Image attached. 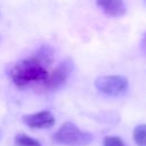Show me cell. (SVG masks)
Instances as JSON below:
<instances>
[{
    "mask_svg": "<svg viewBox=\"0 0 146 146\" xmlns=\"http://www.w3.org/2000/svg\"><path fill=\"white\" fill-rule=\"evenodd\" d=\"M0 42H1V35H0Z\"/></svg>",
    "mask_w": 146,
    "mask_h": 146,
    "instance_id": "12",
    "label": "cell"
},
{
    "mask_svg": "<svg viewBox=\"0 0 146 146\" xmlns=\"http://www.w3.org/2000/svg\"><path fill=\"white\" fill-rule=\"evenodd\" d=\"M52 140L65 146H86L91 143L92 136L87 131L80 130L74 123L65 122L54 133Z\"/></svg>",
    "mask_w": 146,
    "mask_h": 146,
    "instance_id": "2",
    "label": "cell"
},
{
    "mask_svg": "<svg viewBox=\"0 0 146 146\" xmlns=\"http://www.w3.org/2000/svg\"><path fill=\"white\" fill-rule=\"evenodd\" d=\"M95 87L102 94L117 97L125 94L128 89V80L122 75H103L96 79Z\"/></svg>",
    "mask_w": 146,
    "mask_h": 146,
    "instance_id": "4",
    "label": "cell"
},
{
    "mask_svg": "<svg viewBox=\"0 0 146 146\" xmlns=\"http://www.w3.org/2000/svg\"><path fill=\"white\" fill-rule=\"evenodd\" d=\"M1 135H2V132H1V130H0V139H1Z\"/></svg>",
    "mask_w": 146,
    "mask_h": 146,
    "instance_id": "11",
    "label": "cell"
},
{
    "mask_svg": "<svg viewBox=\"0 0 146 146\" xmlns=\"http://www.w3.org/2000/svg\"><path fill=\"white\" fill-rule=\"evenodd\" d=\"M96 2L97 6L111 17H121L127 11L123 0H96Z\"/></svg>",
    "mask_w": 146,
    "mask_h": 146,
    "instance_id": "6",
    "label": "cell"
},
{
    "mask_svg": "<svg viewBox=\"0 0 146 146\" xmlns=\"http://www.w3.org/2000/svg\"><path fill=\"white\" fill-rule=\"evenodd\" d=\"M48 73V66L33 54L25 59L16 62L8 71L11 81L21 88L31 83H42L47 79Z\"/></svg>",
    "mask_w": 146,
    "mask_h": 146,
    "instance_id": "1",
    "label": "cell"
},
{
    "mask_svg": "<svg viewBox=\"0 0 146 146\" xmlns=\"http://www.w3.org/2000/svg\"><path fill=\"white\" fill-rule=\"evenodd\" d=\"M103 146H125L123 140L116 136H107L103 140Z\"/></svg>",
    "mask_w": 146,
    "mask_h": 146,
    "instance_id": "9",
    "label": "cell"
},
{
    "mask_svg": "<svg viewBox=\"0 0 146 146\" xmlns=\"http://www.w3.org/2000/svg\"><path fill=\"white\" fill-rule=\"evenodd\" d=\"M73 66H74L73 60L70 57L63 59L52 72L48 73L47 79L42 82L43 88L48 91H54L59 89L67 81L68 76L73 71Z\"/></svg>",
    "mask_w": 146,
    "mask_h": 146,
    "instance_id": "3",
    "label": "cell"
},
{
    "mask_svg": "<svg viewBox=\"0 0 146 146\" xmlns=\"http://www.w3.org/2000/svg\"><path fill=\"white\" fill-rule=\"evenodd\" d=\"M15 146H42L39 140L27 136L26 133L19 132L15 136Z\"/></svg>",
    "mask_w": 146,
    "mask_h": 146,
    "instance_id": "8",
    "label": "cell"
},
{
    "mask_svg": "<svg viewBox=\"0 0 146 146\" xmlns=\"http://www.w3.org/2000/svg\"><path fill=\"white\" fill-rule=\"evenodd\" d=\"M133 141L137 146H146V124L141 123L133 129Z\"/></svg>",
    "mask_w": 146,
    "mask_h": 146,
    "instance_id": "7",
    "label": "cell"
},
{
    "mask_svg": "<svg viewBox=\"0 0 146 146\" xmlns=\"http://www.w3.org/2000/svg\"><path fill=\"white\" fill-rule=\"evenodd\" d=\"M140 49L143 51L144 55H146V33L144 34L143 39H141V42H140Z\"/></svg>",
    "mask_w": 146,
    "mask_h": 146,
    "instance_id": "10",
    "label": "cell"
},
{
    "mask_svg": "<svg viewBox=\"0 0 146 146\" xmlns=\"http://www.w3.org/2000/svg\"><path fill=\"white\" fill-rule=\"evenodd\" d=\"M22 121L32 129H49L55 124V117L49 111L26 114L22 117Z\"/></svg>",
    "mask_w": 146,
    "mask_h": 146,
    "instance_id": "5",
    "label": "cell"
}]
</instances>
